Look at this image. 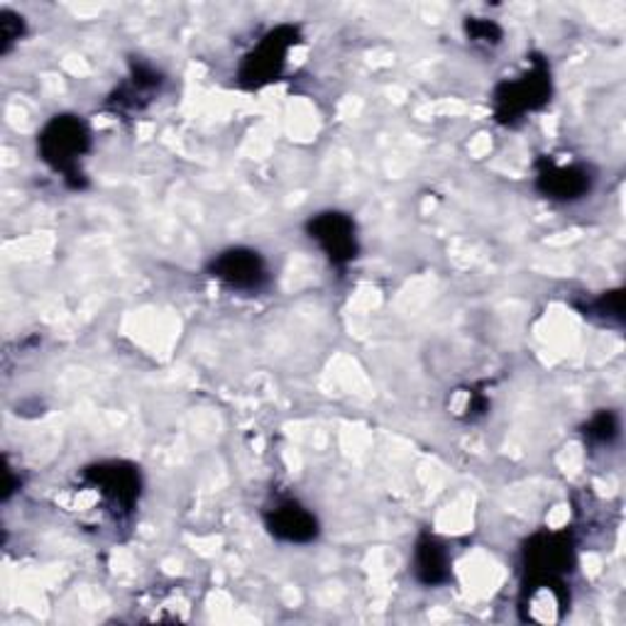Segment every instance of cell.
Returning <instances> with one entry per match:
<instances>
[{
    "mask_svg": "<svg viewBox=\"0 0 626 626\" xmlns=\"http://www.w3.org/2000/svg\"><path fill=\"white\" fill-rule=\"evenodd\" d=\"M270 531L287 543H309L318 534L316 516L296 502H282L267 516Z\"/></svg>",
    "mask_w": 626,
    "mask_h": 626,
    "instance_id": "277c9868",
    "label": "cell"
},
{
    "mask_svg": "<svg viewBox=\"0 0 626 626\" xmlns=\"http://www.w3.org/2000/svg\"><path fill=\"white\" fill-rule=\"evenodd\" d=\"M211 277L238 292H257L267 284L270 274L260 252L233 248L221 252L211 265Z\"/></svg>",
    "mask_w": 626,
    "mask_h": 626,
    "instance_id": "7a4b0ae2",
    "label": "cell"
},
{
    "mask_svg": "<svg viewBox=\"0 0 626 626\" xmlns=\"http://www.w3.org/2000/svg\"><path fill=\"white\" fill-rule=\"evenodd\" d=\"M414 573L424 585H441L448 578V553L436 538L426 536L416 546L414 553Z\"/></svg>",
    "mask_w": 626,
    "mask_h": 626,
    "instance_id": "52a82bcc",
    "label": "cell"
},
{
    "mask_svg": "<svg viewBox=\"0 0 626 626\" xmlns=\"http://www.w3.org/2000/svg\"><path fill=\"white\" fill-rule=\"evenodd\" d=\"M282 32L284 30L272 32L265 45H262V50L255 54V57H252L250 67L245 72L248 79L260 84V81H267L270 76L279 72V67L284 64V57H287V50L292 45V42L289 45H282V40H287V37H282Z\"/></svg>",
    "mask_w": 626,
    "mask_h": 626,
    "instance_id": "ba28073f",
    "label": "cell"
},
{
    "mask_svg": "<svg viewBox=\"0 0 626 626\" xmlns=\"http://www.w3.org/2000/svg\"><path fill=\"white\" fill-rule=\"evenodd\" d=\"M470 35L475 42H497L499 40V28L492 25V23H470Z\"/></svg>",
    "mask_w": 626,
    "mask_h": 626,
    "instance_id": "30bf717a",
    "label": "cell"
},
{
    "mask_svg": "<svg viewBox=\"0 0 626 626\" xmlns=\"http://www.w3.org/2000/svg\"><path fill=\"white\" fill-rule=\"evenodd\" d=\"M311 240H316L321 250L326 252L336 265H345L355 257L358 252V238H355V223L350 221L345 213L328 211L316 216L309 223Z\"/></svg>",
    "mask_w": 626,
    "mask_h": 626,
    "instance_id": "3957f363",
    "label": "cell"
},
{
    "mask_svg": "<svg viewBox=\"0 0 626 626\" xmlns=\"http://www.w3.org/2000/svg\"><path fill=\"white\" fill-rule=\"evenodd\" d=\"M86 150H89V130L74 116H57L40 135L42 160L64 174L79 169Z\"/></svg>",
    "mask_w": 626,
    "mask_h": 626,
    "instance_id": "6da1fadb",
    "label": "cell"
},
{
    "mask_svg": "<svg viewBox=\"0 0 626 626\" xmlns=\"http://www.w3.org/2000/svg\"><path fill=\"white\" fill-rule=\"evenodd\" d=\"M548 96V74L529 72L521 76V81L504 86V94L497 96L499 116H521L526 111L543 106Z\"/></svg>",
    "mask_w": 626,
    "mask_h": 626,
    "instance_id": "5b68a950",
    "label": "cell"
},
{
    "mask_svg": "<svg viewBox=\"0 0 626 626\" xmlns=\"http://www.w3.org/2000/svg\"><path fill=\"white\" fill-rule=\"evenodd\" d=\"M538 186L546 196L560 201H573L590 189V177L585 169L578 167H553L538 174Z\"/></svg>",
    "mask_w": 626,
    "mask_h": 626,
    "instance_id": "8992f818",
    "label": "cell"
},
{
    "mask_svg": "<svg viewBox=\"0 0 626 626\" xmlns=\"http://www.w3.org/2000/svg\"><path fill=\"white\" fill-rule=\"evenodd\" d=\"M617 433H619V424L612 414H600L587 426V438L597 443H609Z\"/></svg>",
    "mask_w": 626,
    "mask_h": 626,
    "instance_id": "9c48e42d",
    "label": "cell"
}]
</instances>
